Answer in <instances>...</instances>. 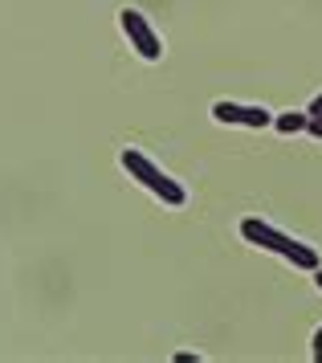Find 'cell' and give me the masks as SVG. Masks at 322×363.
Wrapping results in <instances>:
<instances>
[{
	"label": "cell",
	"instance_id": "obj_1",
	"mask_svg": "<svg viewBox=\"0 0 322 363\" xmlns=\"http://www.w3.org/2000/svg\"><path fill=\"white\" fill-rule=\"evenodd\" d=\"M241 237L249 241V245L265 249V253H277V257H286V262L294 265V269H306V274H314L318 269V249L314 245H302V241H294L290 233L274 229L270 220H261V216H245L241 220Z\"/></svg>",
	"mask_w": 322,
	"mask_h": 363
},
{
	"label": "cell",
	"instance_id": "obj_2",
	"mask_svg": "<svg viewBox=\"0 0 322 363\" xmlns=\"http://www.w3.org/2000/svg\"><path fill=\"white\" fill-rule=\"evenodd\" d=\"M118 160H123V167L131 172V180H139L147 192H151V196H160L167 208H179V204H188V192H184V184L172 180V176H167V172H163L155 160H151V155H143L139 147H123V155H118Z\"/></svg>",
	"mask_w": 322,
	"mask_h": 363
},
{
	"label": "cell",
	"instance_id": "obj_3",
	"mask_svg": "<svg viewBox=\"0 0 322 363\" xmlns=\"http://www.w3.org/2000/svg\"><path fill=\"white\" fill-rule=\"evenodd\" d=\"M118 25H123V33H127V41H131V50L139 53L143 62H160L163 57V41H160V33L151 29V21L139 13V9H123L118 13Z\"/></svg>",
	"mask_w": 322,
	"mask_h": 363
},
{
	"label": "cell",
	"instance_id": "obj_4",
	"mask_svg": "<svg viewBox=\"0 0 322 363\" xmlns=\"http://www.w3.org/2000/svg\"><path fill=\"white\" fill-rule=\"evenodd\" d=\"M212 118L216 123H228V127H249V131H265V127H274V115L265 111V106H241V102H212Z\"/></svg>",
	"mask_w": 322,
	"mask_h": 363
},
{
	"label": "cell",
	"instance_id": "obj_5",
	"mask_svg": "<svg viewBox=\"0 0 322 363\" xmlns=\"http://www.w3.org/2000/svg\"><path fill=\"white\" fill-rule=\"evenodd\" d=\"M306 123H310L306 111H286V115H274V127L282 135H302V131H306Z\"/></svg>",
	"mask_w": 322,
	"mask_h": 363
},
{
	"label": "cell",
	"instance_id": "obj_6",
	"mask_svg": "<svg viewBox=\"0 0 322 363\" xmlns=\"http://www.w3.org/2000/svg\"><path fill=\"white\" fill-rule=\"evenodd\" d=\"M310 355H314V359L322 363V327L314 330V343H310Z\"/></svg>",
	"mask_w": 322,
	"mask_h": 363
},
{
	"label": "cell",
	"instance_id": "obj_7",
	"mask_svg": "<svg viewBox=\"0 0 322 363\" xmlns=\"http://www.w3.org/2000/svg\"><path fill=\"white\" fill-rule=\"evenodd\" d=\"M306 131L314 135V139H322V115H314V118H310V123H306Z\"/></svg>",
	"mask_w": 322,
	"mask_h": 363
},
{
	"label": "cell",
	"instance_id": "obj_8",
	"mask_svg": "<svg viewBox=\"0 0 322 363\" xmlns=\"http://www.w3.org/2000/svg\"><path fill=\"white\" fill-rule=\"evenodd\" d=\"M176 363H200V355H192V351H179Z\"/></svg>",
	"mask_w": 322,
	"mask_h": 363
},
{
	"label": "cell",
	"instance_id": "obj_9",
	"mask_svg": "<svg viewBox=\"0 0 322 363\" xmlns=\"http://www.w3.org/2000/svg\"><path fill=\"white\" fill-rule=\"evenodd\" d=\"M306 115H310V118H314V115H322V94H318V99H314V102L306 106Z\"/></svg>",
	"mask_w": 322,
	"mask_h": 363
},
{
	"label": "cell",
	"instance_id": "obj_10",
	"mask_svg": "<svg viewBox=\"0 0 322 363\" xmlns=\"http://www.w3.org/2000/svg\"><path fill=\"white\" fill-rule=\"evenodd\" d=\"M314 286H318V290H322V265H318V269H314Z\"/></svg>",
	"mask_w": 322,
	"mask_h": 363
}]
</instances>
